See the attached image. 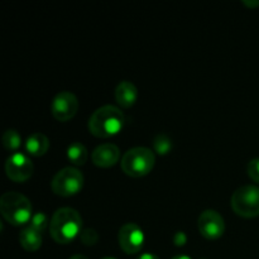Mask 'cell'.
<instances>
[{
  "label": "cell",
  "mask_w": 259,
  "mask_h": 259,
  "mask_svg": "<svg viewBox=\"0 0 259 259\" xmlns=\"http://www.w3.org/2000/svg\"><path fill=\"white\" fill-rule=\"evenodd\" d=\"M82 218L72 207H61L50 224L51 237L58 244H70L82 232Z\"/></svg>",
  "instance_id": "obj_1"
},
{
  "label": "cell",
  "mask_w": 259,
  "mask_h": 259,
  "mask_svg": "<svg viewBox=\"0 0 259 259\" xmlns=\"http://www.w3.org/2000/svg\"><path fill=\"white\" fill-rule=\"evenodd\" d=\"M125 116L114 105H104L96 109L89 119V131L98 138H110L120 133Z\"/></svg>",
  "instance_id": "obj_2"
},
{
  "label": "cell",
  "mask_w": 259,
  "mask_h": 259,
  "mask_svg": "<svg viewBox=\"0 0 259 259\" xmlns=\"http://www.w3.org/2000/svg\"><path fill=\"white\" fill-rule=\"evenodd\" d=\"M0 212L3 218L14 227L27 224L33 217L29 200L24 195L15 191L5 192L0 197Z\"/></svg>",
  "instance_id": "obj_3"
},
{
  "label": "cell",
  "mask_w": 259,
  "mask_h": 259,
  "mask_svg": "<svg viewBox=\"0 0 259 259\" xmlns=\"http://www.w3.org/2000/svg\"><path fill=\"white\" fill-rule=\"evenodd\" d=\"M156 163V154L146 147H136L125 152L120 166L125 175L131 177H144L151 174Z\"/></svg>",
  "instance_id": "obj_4"
},
{
  "label": "cell",
  "mask_w": 259,
  "mask_h": 259,
  "mask_svg": "<svg viewBox=\"0 0 259 259\" xmlns=\"http://www.w3.org/2000/svg\"><path fill=\"white\" fill-rule=\"evenodd\" d=\"M232 209L237 215L247 219L259 217V187L245 185L235 190L230 199Z\"/></svg>",
  "instance_id": "obj_5"
},
{
  "label": "cell",
  "mask_w": 259,
  "mask_h": 259,
  "mask_svg": "<svg viewBox=\"0 0 259 259\" xmlns=\"http://www.w3.org/2000/svg\"><path fill=\"white\" fill-rule=\"evenodd\" d=\"M83 187V175L73 167H66L55 175L51 182V189L56 195L70 197L77 195Z\"/></svg>",
  "instance_id": "obj_6"
},
{
  "label": "cell",
  "mask_w": 259,
  "mask_h": 259,
  "mask_svg": "<svg viewBox=\"0 0 259 259\" xmlns=\"http://www.w3.org/2000/svg\"><path fill=\"white\" fill-rule=\"evenodd\" d=\"M78 110V100L70 91H61L53 98L51 113L58 121H68Z\"/></svg>",
  "instance_id": "obj_7"
},
{
  "label": "cell",
  "mask_w": 259,
  "mask_h": 259,
  "mask_svg": "<svg viewBox=\"0 0 259 259\" xmlns=\"http://www.w3.org/2000/svg\"><path fill=\"white\" fill-rule=\"evenodd\" d=\"M33 171H34V166L25 154L14 153L8 157L7 163H5V172L12 181L18 182V184L25 182L32 177Z\"/></svg>",
  "instance_id": "obj_8"
},
{
  "label": "cell",
  "mask_w": 259,
  "mask_h": 259,
  "mask_svg": "<svg viewBox=\"0 0 259 259\" xmlns=\"http://www.w3.org/2000/svg\"><path fill=\"white\" fill-rule=\"evenodd\" d=\"M118 239L119 245L126 254H136L144 245V233L137 224L128 223L120 228Z\"/></svg>",
  "instance_id": "obj_9"
},
{
  "label": "cell",
  "mask_w": 259,
  "mask_h": 259,
  "mask_svg": "<svg viewBox=\"0 0 259 259\" xmlns=\"http://www.w3.org/2000/svg\"><path fill=\"white\" fill-rule=\"evenodd\" d=\"M199 230L204 238L209 240L219 239L225 233V222L215 210H205L199 217Z\"/></svg>",
  "instance_id": "obj_10"
},
{
  "label": "cell",
  "mask_w": 259,
  "mask_h": 259,
  "mask_svg": "<svg viewBox=\"0 0 259 259\" xmlns=\"http://www.w3.org/2000/svg\"><path fill=\"white\" fill-rule=\"evenodd\" d=\"M91 158L95 166L101 168H109L116 164L120 158V149L113 143H105L94 149Z\"/></svg>",
  "instance_id": "obj_11"
},
{
  "label": "cell",
  "mask_w": 259,
  "mask_h": 259,
  "mask_svg": "<svg viewBox=\"0 0 259 259\" xmlns=\"http://www.w3.org/2000/svg\"><path fill=\"white\" fill-rule=\"evenodd\" d=\"M138 99V90L131 81H121L115 89V100L121 108H132Z\"/></svg>",
  "instance_id": "obj_12"
},
{
  "label": "cell",
  "mask_w": 259,
  "mask_h": 259,
  "mask_svg": "<svg viewBox=\"0 0 259 259\" xmlns=\"http://www.w3.org/2000/svg\"><path fill=\"white\" fill-rule=\"evenodd\" d=\"M25 149L30 156L42 157L50 149V139L43 133H34L28 137L25 142Z\"/></svg>",
  "instance_id": "obj_13"
},
{
  "label": "cell",
  "mask_w": 259,
  "mask_h": 259,
  "mask_svg": "<svg viewBox=\"0 0 259 259\" xmlns=\"http://www.w3.org/2000/svg\"><path fill=\"white\" fill-rule=\"evenodd\" d=\"M19 243L28 252H35L42 245V233L28 227L20 232Z\"/></svg>",
  "instance_id": "obj_14"
},
{
  "label": "cell",
  "mask_w": 259,
  "mask_h": 259,
  "mask_svg": "<svg viewBox=\"0 0 259 259\" xmlns=\"http://www.w3.org/2000/svg\"><path fill=\"white\" fill-rule=\"evenodd\" d=\"M88 149L80 142H73L67 148V158L75 166H83L88 161Z\"/></svg>",
  "instance_id": "obj_15"
},
{
  "label": "cell",
  "mask_w": 259,
  "mask_h": 259,
  "mask_svg": "<svg viewBox=\"0 0 259 259\" xmlns=\"http://www.w3.org/2000/svg\"><path fill=\"white\" fill-rule=\"evenodd\" d=\"M3 146L5 147L7 151L15 152L19 149L22 146V137L14 129H8L4 134H3Z\"/></svg>",
  "instance_id": "obj_16"
},
{
  "label": "cell",
  "mask_w": 259,
  "mask_h": 259,
  "mask_svg": "<svg viewBox=\"0 0 259 259\" xmlns=\"http://www.w3.org/2000/svg\"><path fill=\"white\" fill-rule=\"evenodd\" d=\"M172 148H174V144H172V141L166 134H158V136L154 137L153 149L156 153L161 154V156H166L171 152Z\"/></svg>",
  "instance_id": "obj_17"
},
{
  "label": "cell",
  "mask_w": 259,
  "mask_h": 259,
  "mask_svg": "<svg viewBox=\"0 0 259 259\" xmlns=\"http://www.w3.org/2000/svg\"><path fill=\"white\" fill-rule=\"evenodd\" d=\"M50 224L51 223L48 222L47 215L42 211H38L35 212V214H33L32 219H30L29 227L33 228V229L38 230V232L43 233L46 230V228H47Z\"/></svg>",
  "instance_id": "obj_18"
},
{
  "label": "cell",
  "mask_w": 259,
  "mask_h": 259,
  "mask_svg": "<svg viewBox=\"0 0 259 259\" xmlns=\"http://www.w3.org/2000/svg\"><path fill=\"white\" fill-rule=\"evenodd\" d=\"M80 239L83 245H86V247H91V245H95L96 243H98L99 234L96 233V230L94 229H85L81 232Z\"/></svg>",
  "instance_id": "obj_19"
},
{
  "label": "cell",
  "mask_w": 259,
  "mask_h": 259,
  "mask_svg": "<svg viewBox=\"0 0 259 259\" xmlns=\"http://www.w3.org/2000/svg\"><path fill=\"white\" fill-rule=\"evenodd\" d=\"M247 171L250 180H253V181L259 184V158L252 159V161L248 163Z\"/></svg>",
  "instance_id": "obj_20"
},
{
  "label": "cell",
  "mask_w": 259,
  "mask_h": 259,
  "mask_svg": "<svg viewBox=\"0 0 259 259\" xmlns=\"http://www.w3.org/2000/svg\"><path fill=\"white\" fill-rule=\"evenodd\" d=\"M187 243V237L184 232H177L176 234L174 235V244L176 247H184Z\"/></svg>",
  "instance_id": "obj_21"
},
{
  "label": "cell",
  "mask_w": 259,
  "mask_h": 259,
  "mask_svg": "<svg viewBox=\"0 0 259 259\" xmlns=\"http://www.w3.org/2000/svg\"><path fill=\"white\" fill-rule=\"evenodd\" d=\"M137 259H159L156 254H152V253H143V254L139 255Z\"/></svg>",
  "instance_id": "obj_22"
},
{
  "label": "cell",
  "mask_w": 259,
  "mask_h": 259,
  "mask_svg": "<svg viewBox=\"0 0 259 259\" xmlns=\"http://www.w3.org/2000/svg\"><path fill=\"white\" fill-rule=\"evenodd\" d=\"M243 4H245L247 7H250V8H257L259 7V2H243Z\"/></svg>",
  "instance_id": "obj_23"
},
{
  "label": "cell",
  "mask_w": 259,
  "mask_h": 259,
  "mask_svg": "<svg viewBox=\"0 0 259 259\" xmlns=\"http://www.w3.org/2000/svg\"><path fill=\"white\" fill-rule=\"evenodd\" d=\"M70 259H89V258H86L85 255H82V254H75V255H72Z\"/></svg>",
  "instance_id": "obj_24"
},
{
  "label": "cell",
  "mask_w": 259,
  "mask_h": 259,
  "mask_svg": "<svg viewBox=\"0 0 259 259\" xmlns=\"http://www.w3.org/2000/svg\"><path fill=\"white\" fill-rule=\"evenodd\" d=\"M172 259H191L189 257V255H176V257H174Z\"/></svg>",
  "instance_id": "obj_25"
},
{
  "label": "cell",
  "mask_w": 259,
  "mask_h": 259,
  "mask_svg": "<svg viewBox=\"0 0 259 259\" xmlns=\"http://www.w3.org/2000/svg\"><path fill=\"white\" fill-rule=\"evenodd\" d=\"M103 259H116V258H113V257H105V258H103Z\"/></svg>",
  "instance_id": "obj_26"
}]
</instances>
